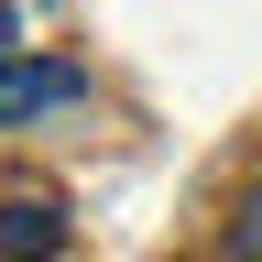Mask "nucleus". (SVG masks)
<instances>
[{"instance_id":"obj_1","label":"nucleus","mask_w":262,"mask_h":262,"mask_svg":"<svg viewBox=\"0 0 262 262\" xmlns=\"http://www.w3.org/2000/svg\"><path fill=\"white\" fill-rule=\"evenodd\" d=\"M77 98H88V66L77 55H0V131L44 120V110H77Z\"/></svg>"},{"instance_id":"obj_3","label":"nucleus","mask_w":262,"mask_h":262,"mask_svg":"<svg viewBox=\"0 0 262 262\" xmlns=\"http://www.w3.org/2000/svg\"><path fill=\"white\" fill-rule=\"evenodd\" d=\"M229 262H262V175L241 186V219H229V241H219Z\"/></svg>"},{"instance_id":"obj_2","label":"nucleus","mask_w":262,"mask_h":262,"mask_svg":"<svg viewBox=\"0 0 262 262\" xmlns=\"http://www.w3.org/2000/svg\"><path fill=\"white\" fill-rule=\"evenodd\" d=\"M0 251H11V262H55V251H66V229H55L44 196H22V208L0 219Z\"/></svg>"}]
</instances>
